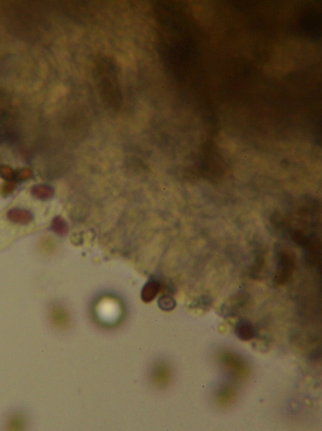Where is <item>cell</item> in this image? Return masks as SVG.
Masks as SVG:
<instances>
[{
  "label": "cell",
  "mask_w": 322,
  "mask_h": 431,
  "mask_svg": "<svg viewBox=\"0 0 322 431\" xmlns=\"http://www.w3.org/2000/svg\"><path fill=\"white\" fill-rule=\"evenodd\" d=\"M28 417L23 410L17 409L9 413L4 421V428L8 431H22L27 426Z\"/></svg>",
  "instance_id": "3"
},
{
  "label": "cell",
  "mask_w": 322,
  "mask_h": 431,
  "mask_svg": "<svg viewBox=\"0 0 322 431\" xmlns=\"http://www.w3.org/2000/svg\"><path fill=\"white\" fill-rule=\"evenodd\" d=\"M32 194L37 199L47 200L52 197V192L50 188L44 186H35L32 190Z\"/></svg>",
  "instance_id": "9"
},
{
  "label": "cell",
  "mask_w": 322,
  "mask_h": 431,
  "mask_svg": "<svg viewBox=\"0 0 322 431\" xmlns=\"http://www.w3.org/2000/svg\"><path fill=\"white\" fill-rule=\"evenodd\" d=\"M207 2L204 1V4L201 3L199 4L198 8L197 9L196 12L194 13L195 18L198 20H201L202 22L207 23L209 21L211 16H212V8L208 4H206Z\"/></svg>",
  "instance_id": "7"
},
{
  "label": "cell",
  "mask_w": 322,
  "mask_h": 431,
  "mask_svg": "<svg viewBox=\"0 0 322 431\" xmlns=\"http://www.w3.org/2000/svg\"><path fill=\"white\" fill-rule=\"evenodd\" d=\"M52 230L59 234H65L67 231V227L61 218H55L52 222Z\"/></svg>",
  "instance_id": "10"
},
{
  "label": "cell",
  "mask_w": 322,
  "mask_h": 431,
  "mask_svg": "<svg viewBox=\"0 0 322 431\" xmlns=\"http://www.w3.org/2000/svg\"><path fill=\"white\" fill-rule=\"evenodd\" d=\"M176 303L173 297L169 295H162L158 299V306L164 312H170L176 307Z\"/></svg>",
  "instance_id": "8"
},
{
  "label": "cell",
  "mask_w": 322,
  "mask_h": 431,
  "mask_svg": "<svg viewBox=\"0 0 322 431\" xmlns=\"http://www.w3.org/2000/svg\"><path fill=\"white\" fill-rule=\"evenodd\" d=\"M160 284L155 280H151L144 286L141 292V299L146 303H150L155 298L160 290Z\"/></svg>",
  "instance_id": "5"
},
{
  "label": "cell",
  "mask_w": 322,
  "mask_h": 431,
  "mask_svg": "<svg viewBox=\"0 0 322 431\" xmlns=\"http://www.w3.org/2000/svg\"><path fill=\"white\" fill-rule=\"evenodd\" d=\"M295 265V257L292 252L282 250L278 256V263L275 276V282L279 285H283L292 277Z\"/></svg>",
  "instance_id": "2"
},
{
  "label": "cell",
  "mask_w": 322,
  "mask_h": 431,
  "mask_svg": "<svg viewBox=\"0 0 322 431\" xmlns=\"http://www.w3.org/2000/svg\"><path fill=\"white\" fill-rule=\"evenodd\" d=\"M117 69L108 59H103L99 64L97 72V86L104 95L119 97V84Z\"/></svg>",
  "instance_id": "1"
},
{
  "label": "cell",
  "mask_w": 322,
  "mask_h": 431,
  "mask_svg": "<svg viewBox=\"0 0 322 431\" xmlns=\"http://www.w3.org/2000/svg\"><path fill=\"white\" fill-rule=\"evenodd\" d=\"M237 337L243 341H249L255 336V329L250 321L246 319H241L235 326Z\"/></svg>",
  "instance_id": "4"
},
{
  "label": "cell",
  "mask_w": 322,
  "mask_h": 431,
  "mask_svg": "<svg viewBox=\"0 0 322 431\" xmlns=\"http://www.w3.org/2000/svg\"><path fill=\"white\" fill-rule=\"evenodd\" d=\"M7 217L11 222L20 224H27L32 219V215L29 212L18 208L9 211Z\"/></svg>",
  "instance_id": "6"
}]
</instances>
